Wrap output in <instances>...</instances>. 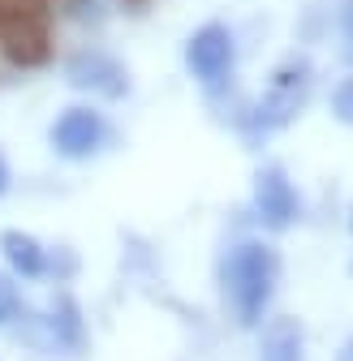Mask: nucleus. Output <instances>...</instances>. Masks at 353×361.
Here are the masks:
<instances>
[{"label":"nucleus","instance_id":"13","mask_svg":"<svg viewBox=\"0 0 353 361\" xmlns=\"http://www.w3.org/2000/svg\"><path fill=\"white\" fill-rule=\"evenodd\" d=\"M340 26H345V35L353 39V0H345V9H340Z\"/></svg>","mask_w":353,"mask_h":361},{"label":"nucleus","instance_id":"11","mask_svg":"<svg viewBox=\"0 0 353 361\" xmlns=\"http://www.w3.org/2000/svg\"><path fill=\"white\" fill-rule=\"evenodd\" d=\"M332 116L340 125H353V78H345L336 90H332Z\"/></svg>","mask_w":353,"mask_h":361},{"label":"nucleus","instance_id":"9","mask_svg":"<svg viewBox=\"0 0 353 361\" xmlns=\"http://www.w3.org/2000/svg\"><path fill=\"white\" fill-rule=\"evenodd\" d=\"M258 361H301V323L272 319L258 340Z\"/></svg>","mask_w":353,"mask_h":361},{"label":"nucleus","instance_id":"16","mask_svg":"<svg viewBox=\"0 0 353 361\" xmlns=\"http://www.w3.org/2000/svg\"><path fill=\"white\" fill-rule=\"evenodd\" d=\"M349 228H353V215H349Z\"/></svg>","mask_w":353,"mask_h":361},{"label":"nucleus","instance_id":"1","mask_svg":"<svg viewBox=\"0 0 353 361\" xmlns=\"http://www.w3.org/2000/svg\"><path fill=\"white\" fill-rule=\"evenodd\" d=\"M280 280V254L263 241H237L225 254V297L241 327H258Z\"/></svg>","mask_w":353,"mask_h":361},{"label":"nucleus","instance_id":"8","mask_svg":"<svg viewBox=\"0 0 353 361\" xmlns=\"http://www.w3.org/2000/svg\"><path fill=\"white\" fill-rule=\"evenodd\" d=\"M0 254H5L9 271L22 276V280H39L43 271H48V250H43L30 233H22V228H5V233H0Z\"/></svg>","mask_w":353,"mask_h":361},{"label":"nucleus","instance_id":"4","mask_svg":"<svg viewBox=\"0 0 353 361\" xmlns=\"http://www.w3.org/2000/svg\"><path fill=\"white\" fill-rule=\"evenodd\" d=\"M104 142H108V121L95 108H82V104L65 108L52 125V147L65 159H91L95 151H104Z\"/></svg>","mask_w":353,"mask_h":361},{"label":"nucleus","instance_id":"7","mask_svg":"<svg viewBox=\"0 0 353 361\" xmlns=\"http://www.w3.org/2000/svg\"><path fill=\"white\" fill-rule=\"evenodd\" d=\"M65 78H69V86L91 90V95H100V99H121L125 90H129V78H125L121 61L108 56V52H100V48L73 52L69 65H65Z\"/></svg>","mask_w":353,"mask_h":361},{"label":"nucleus","instance_id":"14","mask_svg":"<svg viewBox=\"0 0 353 361\" xmlns=\"http://www.w3.org/2000/svg\"><path fill=\"white\" fill-rule=\"evenodd\" d=\"M9 180H13V176H9V164H5V155H0V194L9 190Z\"/></svg>","mask_w":353,"mask_h":361},{"label":"nucleus","instance_id":"5","mask_svg":"<svg viewBox=\"0 0 353 361\" xmlns=\"http://www.w3.org/2000/svg\"><path fill=\"white\" fill-rule=\"evenodd\" d=\"M254 215H258L263 228H272V233H285L297 219V190H293V180L280 164L258 168V176H254Z\"/></svg>","mask_w":353,"mask_h":361},{"label":"nucleus","instance_id":"6","mask_svg":"<svg viewBox=\"0 0 353 361\" xmlns=\"http://www.w3.org/2000/svg\"><path fill=\"white\" fill-rule=\"evenodd\" d=\"M237 61V43H233V30L220 26V22H207L203 30L190 35L186 43V65L198 82H220Z\"/></svg>","mask_w":353,"mask_h":361},{"label":"nucleus","instance_id":"15","mask_svg":"<svg viewBox=\"0 0 353 361\" xmlns=\"http://www.w3.org/2000/svg\"><path fill=\"white\" fill-rule=\"evenodd\" d=\"M336 361H353V340H349V344L340 348V357H336Z\"/></svg>","mask_w":353,"mask_h":361},{"label":"nucleus","instance_id":"17","mask_svg":"<svg viewBox=\"0 0 353 361\" xmlns=\"http://www.w3.org/2000/svg\"><path fill=\"white\" fill-rule=\"evenodd\" d=\"M349 61H353V48H349Z\"/></svg>","mask_w":353,"mask_h":361},{"label":"nucleus","instance_id":"2","mask_svg":"<svg viewBox=\"0 0 353 361\" xmlns=\"http://www.w3.org/2000/svg\"><path fill=\"white\" fill-rule=\"evenodd\" d=\"M0 52L18 69H39L52 56V30L43 5L30 0H0Z\"/></svg>","mask_w":353,"mask_h":361},{"label":"nucleus","instance_id":"3","mask_svg":"<svg viewBox=\"0 0 353 361\" xmlns=\"http://www.w3.org/2000/svg\"><path fill=\"white\" fill-rule=\"evenodd\" d=\"M306 90H311V65L306 61H285L272 73V90L250 108V129L254 133L285 129L297 116V108L306 104Z\"/></svg>","mask_w":353,"mask_h":361},{"label":"nucleus","instance_id":"12","mask_svg":"<svg viewBox=\"0 0 353 361\" xmlns=\"http://www.w3.org/2000/svg\"><path fill=\"white\" fill-rule=\"evenodd\" d=\"M18 310H22V301H18V284H13L9 276H0V327L13 323V319H18Z\"/></svg>","mask_w":353,"mask_h":361},{"label":"nucleus","instance_id":"10","mask_svg":"<svg viewBox=\"0 0 353 361\" xmlns=\"http://www.w3.org/2000/svg\"><path fill=\"white\" fill-rule=\"evenodd\" d=\"M48 331H52V340H56L61 348H69V353H78V348L86 344L82 310H78V301H73L69 293H61V297L52 301V310H48Z\"/></svg>","mask_w":353,"mask_h":361}]
</instances>
